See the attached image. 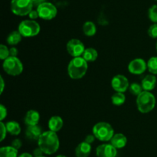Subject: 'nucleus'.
Returning <instances> with one entry per match:
<instances>
[{
    "label": "nucleus",
    "mask_w": 157,
    "mask_h": 157,
    "mask_svg": "<svg viewBox=\"0 0 157 157\" xmlns=\"http://www.w3.org/2000/svg\"><path fill=\"white\" fill-rule=\"evenodd\" d=\"M38 145L44 154L52 155L56 152L59 148V139L56 132L51 130L45 131L38 139Z\"/></svg>",
    "instance_id": "f257e3e1"
},
{
    "label": "nucleus",
    "mask_w": 157,
    "mask_h": 157,
    "mask_svg": "<svg viewBox=\"0 0 157 157\" xmlns=\"http://www.w3.org/2000/svg\"><path fill=\"white\" fill-rule=\"evenodd\" d=\"M87 68V62L83 57H75L69 62L67 73L73 79H80L85 75Z\"/></svg>",
    "instance_id": "f03ea898"
},
{
    "label": "nucleus",
    "mask_w": 157,
    "mask_h": 157,
    "mask_svg": "<svg viewBox=\"0 0 157 157\" xmlns=\"http://www.w3.org/2000/svg\"><path fill=\"white\" fill-rule=\"evenodd\" d=\"M136 106L141 113H148L151 112L156 106V98L152 92L143 91L136 97Z\"/></svg>",
    "instance_id": "7ed1b4c3"
},
{
    "label": "nucleus",
    "mask_w": 157,
    "mask_h": 157,
    "mask_svg": "<svg viewBox=\"0 0 157 157\" xmlns=\"http://www.w3.org/2000/svg\"><path fill=\"white\" fill-rule=\"evenodd\" d=\"M93 134L100 141L108 142L114 135V130L110 123L100 122L93 127Z\"/></svg>",
    "instance_id": "20e7f679"
},
{
    "label": "nucleus",
    "mask_w": 157,
    "mask_h": 157,
    "mask_svg": "<svg viewBox=\"0 0 157 157\" xmlns=\"http://www.w3.org/2000/svg\"><path fill=\"white\" fill-rule=\"evenodd\" d=\"M3 69L8 75L16 76L23 71V65L18 57L9 56L4 60L2 64Z\"/></svg>",
    "instance_id": "39448f33"
},
{
    "label": "nucleus",
    "mask_w": 157,
    "mask_h": 157,
    "mask_svg": "<svg viewBox=\"0 0 157 157\" xmlns=\"http://www.w3.org/2000/svg\"><path fill=\"white\" fill-rule=\"evenodd\" d=\"M33 5L34 2L31 0H12L10 7L15 15L25 16L32 12Z\"/></svg>",
    "instance_id": "423d86ee"
},
{
    "label": "nucleus",
    "mask_w": 157,
    "mask_h": 157,
    "mask_svg": "<svg viewBox=\"0 0 157 157\" xmlns=\"http://www.w3.org/2000/svg\"><path fill=\"white\" fill-rule=\"evenodd\" d=\"M18 30L22 37L29 38L38 35L41 30V27L35 20H23L18 26Z\"/></svg>",
    "instance_id": "0eeeda50"
},
{
    "label": "nucleus",
    "mask_w": 157,
    "mask_h": 157,
    "mask_svg": "<svg viewBox=\"0 0 157 157\" xmlns=\"http://www.w3.org/2000/svg\"><path fill=\"white\" fill-rule=\"evenodd\" d=\"M39 18L44 20H52L57 15L58 10L55 5L48 2L40 3L37 8Z\"/></svg>",
    "instance_id": "6e6552de"
},
{
    "label": "nucleus",
    "mask_w": 157,
    "mask_h": 157,
    "mask_svg": "<svg viewBox=\"0 0 157 157\" xmlns=\"http://www.w3.org/2000/svg\"><path fill=\"white\" fill-rule=\"evenodd\" d=\"M67 52L72 57H81L85 51V46L81 40L78 38H72L69 40L66 46Z\"/></svg>",
    "instance_id": "1a4fd4ad"
},
{
    "label": "nucleus",
    "mask_w": 157,
    "mask_h": 157,
    "mask_svg": "<svg viewBox=\"0 0 157 157\" xmlns=\"http://www.w3.org/2000/svg\"><path fill=\"white\" fill-rule=\"evenodd\" d=\"M147 69V63L144 58H136L128 65L129 72L133 75H141Z\"/></svg>",
    "instance_id": "9d476101"
},
{
    "label": "nucleus",
    "mask_w": 157,
    "mask_h": 157,
    "mask_svg": "<svg viewBox=\"0 0 157 157\" xmlns=\"http://www.w3.org/2000/svg\"><path fill=\"white\" fill-rule=\"evenodd\" d=\"M111 86L116 92H125L130 87L129 81L124 75H117L112 78Z\"/></svg>",
    "instance_id": "9b49d317"
},
{
    "label": "nucleus",
    "mask_w": 157,
    "mask_h": 157,
    "mask_svg": "<svg viewBox=\"0 0 157 157\" xmlns=\"http://www.w3.org/2000/svg\"><path fill=\"white\" fill-rule=\"evenodd\" d=\"M117 149L110 143H104L100 145L96 149V155L98 157H116Z\"/></svg>",
    "instance_id": "f8f14e48"
},
{
    "label": "nucleus",
    "mask_w": 157,
    "mask_h": 157,
    "mask_svg": "<svg viewBox=\"0 0 157 157\" xmlns=\"http://www.w3.org/2000/svg\"><path fill=\"white\" fill-rule=\"evenodd\" d=\"M41 127L38 125L35 126H29L26 129L25 135L30 140H38L39 137L42 134Z\"/></svg>",
    "instance_id": "ddd939ff"
},
{
    "label": "nucleus",
    "mask_w": 157,
    "mask_h": 157,
    "mask_svg": "<svg viewBox=\"0 0 157 157\" xmlns=\"http://www.w3.org/2000/svg\"><path fill=\"white\" fill-rule=\"evenodd\" d=\"M157 83L156 77L155 75L150 74V75H147L143 78L142 82H141V86H142L144 91H151L156 87V85Z\"/></svg>",
    "instance_id": "4468645a"
},
{
    "label": "nucleus",
    "mask_w": 157,
    "mask_h": 157,
    "mask_svg": "<svg viewBox=\"0 0 157 157\" xmlns=\"http://www.w3.org/2000/svg\"><path fill=\"white\" fill-rule=\"evenodd\" d=\"M91 152V144L85 141L79 143L75 149V154L77 157H88Z\"/></svg>",
    "instance_id": "2eb2a0df"
},
{
    "label": "nucleus",
    "mask_w": 157,
    "mask_h": 157,
    "mask_svg": "<svg viewBox=\"0 0 157 157\" xmlns=\"http://www.w3.org/2000/svg\"><path fill=\"white\" fill-rule=\"evenodd\" d=\"M39 120V112H37L36 110H34V109H31V110L28 111L25 115V123L28 126L38 125Z\"/></svg>",
    "instance_id": "dca6fc26"
},
{
    "label": "nucleus",
    "mask_w": 157,
    "mask_h": 157,
    "mask_svg": "<svg viewBox=\"0 0 157 157\" xmlns=\"http://www.w3.org/2000/svg\"><path fill=\"white\" fill-rule=\"evenodd\" d=\"M64 122L59 115H53L48 120V128L51 131L57 132L61 130L63 127Z\"/></svg>",
    "instance_id": "f3484780"
},
{
    "label": "nucleus",
    "mask_w": 157,
    "mask_h": 157,
    "mask_svg": "<svg viewBox=\"0 0 157 157\" xmlns=\"http://www.w3.org/2000/svg\"><path fill=\"white\" fill-rule=\"evenodd\" d=\"M110 143L116 149H122L127 145V139L123 133H116L110 139Z\"/></svg>",
    "instance_id": "a211bd4d"
},
{
    "label": "nucleus",
    "mask_w": 157,
    "mask_h": 157,
    "mask_svg": "<svg viewBox=\"0 0 157 157\" xmlns=\"http://www.w3.org/2000/svg\"><path fill=\"white\" fill-rule=\"evenodd\" d=\"M21 38H22V35L18 32V30L12 31L8 35L6 41H7L8 44L10 45V46H16L21 41Z\"/></svg>",
    "instance_id": "6ab92c4d"
},
{
    "label": "nucleus",
    "mask_w": 157,
    "mask_h": 157,
    "mask_svg": "<svg viewBox=\"0 0 157 157\" xmlns=\"http://www.w3.org/2000/svg\"><path fill=\"white\" fill-rule=\"evenodd\" d=\"M83 32L84 35L87 36H94L97 32V27L93 22L87 21L83 25Z\"/></svg>",
    "instance_id": "aec40b11"
},
{
    "label": "nucleus",
    "mask_w": 157,
    "mask_h": 157,
    "mask_svg": "<svg viewBox=\"0 0 157 157\" xmlns=\"http://www.w3.org/2000/svg\"><path fill=\"white\" fill-rule=\"evenodd\" d=\"M0 157H18V149L12 146L2 147L0 149Z\"/></svg>",
    "instance_id": "412c9836"
},
{
    "label": "nucleus",
    "mask_w": 157,
    "mask_h": 157,
    "mask_svg": "<svg viewBox=\"0 0 157 157\" xmlns=\"http://www.w3.org/2000/svg\"><path fill=\"white\" fill-rule=\"evenodd\" d=\"M9 133L13 135H18L21 132V126L16 121H9L6 124Z\"/></svg>",
    "instance_id": "4be33fe9"
},
{
    "label": "nucleus",
    "mask_w": 157,
    "mask_h": 157,
    "mask_svg": "<svg viewBox=\"0 0 157 157\" xmlns=\"http://www.w3.org/2000/svg\"><path fill=\"white\" fill-rule=\"evenodd\" d=\"M82 57L87 62H94L98 57V52L94 48H87L84 51Z\"/></svg>",
    "instance_id": "5701e85b"
},
{
    "label": "nucleus",
    "mask_w": 157,
    "mask_h": 157,
    "mask_svg": "<svg viewBox=\"0 0 157 157\" xmlns=\"http://www.w3.org/2000/svg\"><path fill=\"white\" fill-rule=\"evenodd\" d=\"M111 101L114 106H122L126 101V96L124 92H116L111 97Z\"/></svg>",
    "instance_id": "b1692460"
},
{
    "label": "nucleus",
    "mask_w": 157,
    "mask_h": 157,
    "mask_svg": "<svg viewBox=\"0 0 157 157\" xmlns=\"http://www.w3.org/2000/svg\"><path fill=\"white\" fill-rule=\"evenodd\" d=\"M147 69L153 75H157V57L153 56L147 62Z\"/></svg>",
    "instance_id": "393cba45"
},
{
    "label": "nucleus",
    "mask_w": 157,
    "mask_h": 157,
    "mask_svg": "<svg viewBox=\"0 0 157 157\" xmlns=\"http://www.w3.org/2000/svg\"><path fill=\"white\" fill-rule=\"evenodd\" d=\"M129 90L131 94L134 95H139L141 92H143V88L142 86L140 84L137 83H133L132 84L130 85V87H129Z\"/></svg>",
    "instance_id": "a878e982"
},
{
    "label": "nucleus",
    "mask_w": 157,
    "mask_h": 157,
    "mask_svg": "<svg viewBox=\"0 0 157 157\" xmlns=\"http://www.w3.org/2000/svg\"><path fill=\"white\" fill-rule=\"evenodd\" d=\"M148 16L150 21L153 23H157V5H153L149 9Z\"/></svg>",
    "instance_id": "bb28decb"
},
{
    "label": "nucleus",
    "mask_w": 157,
    "mask_h": 157,
    "mask_svg": "<svg viewBox=\"0 0 157 157\" xmlns=\"http://www.w3.org/2000/svg\"><path fill=\"white\" fill-rule=\"evenodd\" d=\"M9 57V49L5 45L2 44L0 46V58L2 60H5Z\"/></svg>",
    "instance_id": "cd10ccee"
},
{
    "label": "nucleus",
    "mask_w": 157,
    "mask_h": 157,
    "mask_svg": "<svg viewBox=\"0 0 157 157\" xmlns=\"http://www.w3.org/2000/svg\"><path fill=\"white\" fill-rule=\"evenodd\" d=\"M148 35L153 38H157V23H153L148 29Z\"/></svg>",
    "instance_id": "c85d7f7f"
},
{
    "label": "nucleus",
    "mask_w": 157,
    "mask_h": 157,
    "mask_svg": "<svg viewBox=\"0 0 157 157\" xmlns=\"http://www.w3.org/2000/svg\"><path fill=\"white\" fill-rule=\"evenodd\" d=\"M7 116V109L3 105H0V121L2 122Z\"/></svg>",
    "instance_id": "c756f323"
},
{
    "label": "nucleus",
    "mask_w": 157,
    "mask_h": 157,
    "mask_svg": "<svg viewBox=\"0 0 157 157\" xmlns=\"http://www.w3.org/2000/svg\"><path fill=\"white\" fill-rule=\"evenodd\" d=\"M1 124V140L0 141H3L4 139L6 137V133H7V129H6V124H4L3 122L0 123Z\"/></svg>",
    "instance_id": "7c9ffc66"
},
{
    "label": "nucleus",
    "mask_w": 157,
    "mask_h": 157,
    "mask_svg": "<svg viewBox=\"0 0 157 157\" xmlns=\"http://www.w3.org/2000/svg\"><path fill=\"white\" fill-rule=\"evenodd\" d=\"M21 145H22V143H21V140H20L19 139H14L13 141L12 142V144H11V146H12V147L15 148V149H18L21 148Z\"/></svg>",
    "instance_id": "2f4dec72"
},
{
    "label": "nucleus",
    "mask_w": 157,
    "mask_h": 157,
    "mask_svg": "<svg viewBox=\"0 0 157 157\" xmlns=\"http://www.w3.org/2000/svg\"><path fill=\"white\" fill-rule=\"evenodd\" d=\"M95 139H96V137H95V135H94V134H89V135H87V136H86L84 141H85L86 143H89V144H91V143H93L94 142Z\"/></svg>",
    "instance_id": "473e14b6"
},
{
    "label": "nucleus",
    "mask_w": 157,
    "mask_h": 157,
    "mask_svg": "<svg viewBox=\"0 0 157 157\" xmlns=\"http://www.w3.org/2000/svg\"><path fill=\"white\" fill-rule=\"evenodd\" d=\"M29 18H31V20H35L36 18H38L39 17L38 15V12L37 10H32L30 13L29 14Z\"/></svg>",
    "instance_id": "72a5a7b5"
},
{
    "label": "nucleus",
    "mask_w": 157,
    "mask_h": 157,
    "mask_svg": "<svg viewBox=\"0 0 157 157\" xmlns=\"http://www.w3.org/2000/svg\"><path fill=\"white\" fill-rule=\"evenodd\" d=\"M18 53V51L17 49V48L15 47H12L9 49V56H13V57H17V55Z\"/></svg>",
    "instance_id": "f704fd0d"
},
{
    "label": "nucleus",
    "mask_w": 157,
    "mask_h": 157,
    "mask_svg": "<svg viewBox=\"0 0 157 157\" xmlns=\"http://www.w3.org/2000/svg\"><path fill=\"white\" fill-rule=\"evenodd\" d=\"M43 153H44V152H43V151L41 150L39 147L37 148V149H35L33 152V154H34V155H35V157L42 156Z\"/></svg>",
    "instance_id": "c9c22d12"
},
{
    "label": "nucleus",
    "mask_w": 157,
    "mask_h": 157,
    "mask_svg": "<svg viewBox=\"0 0 157 157\" xmlns=\"http://www.w3.org/2000/svg\"><path fill=\"white\" fill-rule=\"evenodd\" d=\"M0 81H1V91H0V93L2 94L3 92V91H4V88H5V82L2 76L0 77Z\"/></svg>",
    "instance_id": "e433bc0d"
},
{
    "label": "nucleus",
    "mask_w": 157,
    "mask_h": 157,
    "mask_svg": "<svg viewBox=\"0 0 157 157\" xmlns=\"http://www.w3.org/2000/svg\"><path fill=\"white\" fill-rule=\"evenodd\" d=\"M18 157H33L30 153L29 152H24V153H21V155H18Z\"/></svg>",
    "instance_id": "4c0bfd02"
},
{
    "label": "nucleus",
    "mask_w": 157,
    "mask_h": 157,
    "mask_svg": "<svg viewBox=\"0 0 157 157\" xmlns=\"http://www.w3.org/2000/svg\"><path fill=\"white\" fill-rule=\"evenodd\" d=\"M56 157H66V156L64 155H58V156H56Z\"/></svg>",
    "instance_id": "58836bf2"
},
{
    "label": "nucleus",
    "mask_w": 157,
    "mask_h": 157,
    "mask_svg": "<svg viewBox=\"0 0 157 157\" xmlns=\"http://www.w3.org/2000/svg\"><path fill=\"white\" fill-rule=\"evenodd\" d=\"M31 1H32V2H33L34 3H35V2H37V1H38V0H31Z\"/></svg>",
    "instance_id": "ea45409f"
},
{
    "label": "nucleus",
    "mask_w": 157,
    "mask_h": 157,
    "mask_svg": "<svg viewBox=\"0 0 157 157\" xmlns=\"http://www.w3.org/2000/svg\"><path fill=\"white\" fill-rule=\"evenodd\" d=\"M156 52H157V42H156Z\"/></svg>",
    "instance_id": "a19ab883"
},
{
    "label": "nucleus",
    "mask_w": 157,
    "mask_h": 157,
    "mask_svg": "<svg viewBox=\"0 0 157 157\" xmlns=\"http://www.w3.org/2000/svg\"><path fill=\"white\" fill-rule=\"evenodd\" d=\"M40 157H45V156H43V155H42V156H40Z\"/></svg>",
    "instance_id": "79ce46f5"
},
{
    "label": "nucleus",
    "mask_w": 157,
    "mask_h": 157,
    "mask_svg": "<svg viewBox=\"0 0 157 157\" xmlns=\"http://www.w3.org/2000/svg\"><path fill=\"white\" fill-rule=\"evenodd\" d=\"M156 1H157V0H156Z\"/></svg>",
    "instance_id": "37998d69"
}]
</instances>
